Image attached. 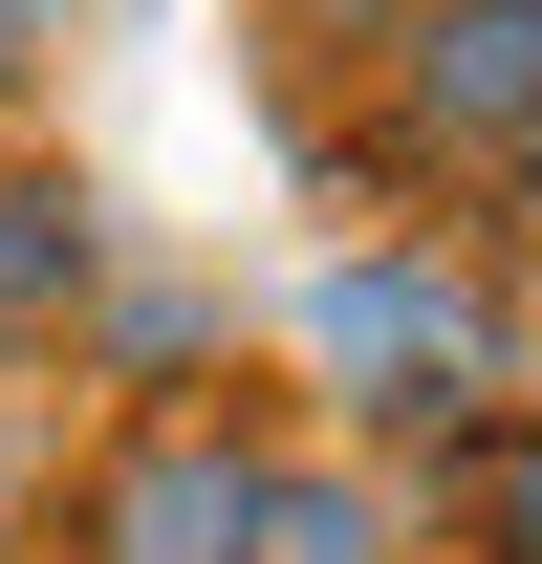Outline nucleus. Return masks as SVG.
<instances>
[{
  "label": "nucleus",
  "mask_w": 542,
  "mask_h": 564,
  "mask_svg": "<svg viewBox=\"0 0 542 564\" xmlns=\"http://www.w3.org/2000/svg\"><path fill=\"white\" fill-rule=\"evenodd\" d=\"M369 131H391V174H477L499 196V152L542 131V0H412L369 44Z\"/></svg>",
  "instance_id": "obj_2"
},
{
  "label": "nucleus",
  "mask_w": 542,
  "mask_h": 564,
  "mask_svg": "<svg viewBox=\"0 0 542 564\" xmlns=\"http://www.w3.org/2000/svg\"><path fill=\"white\" fill-rule=\"evenodd\" d=\"M521 391H542V282H521Z\"/></svg>",
  "instance_id": "obj_10"
},
{
  "label": "nucleus",
  "mask_w": 542,
  "mask_h": 564,
  "mask_svg": "<svg viewBox=\"0 0 542 564\" xmlns=\"http://www.w3.org/2000/svg\"><path fill=\"white\" fill-rule=\"evenodd\" d=\"M391 543H412L391 456H282V499H261V564H391Z\"/></svg>",
  "instance_id": "obj_5"
},
{
  "label": "nucleus",
  "mask_w": 542,
  "mask_h": 564,
  "mask_svg": "<svg viewBox=\"0 0 542 564\" xmlns=\"http://www.w3.org/2000/svg\"><path fill=\"white\" fill-rule=\"evenodd\" d=\"M87 282H109V196L87 174H0V369H66Z\"/></svg>",
  "instance_id": "obj_4"
},
{
  "label": "nucleus",
  "mask_w": 542,
  "mask_h": 564,
  "mask_svg": "<svg viewBox=\"0 0 542 564\" xmlns=\"http://www.w3.org/2000/svg\"><path fill=\"white\" fill-rule=\"evenodd\" d=\"M456 521H477V564H542V413H521V434H477Z\"/></svg>",
  "instance_id": "obj_6"
},
{
  "label": "nucleus",
  "mask_w": 542,
  "mask_h": 564,
  "mask_svg": "<svg viewBox=\"0 0 542 564\" xmlns=\"http://www.w3.org/2000/svg\"><path fill=\"white\" fill-rule=\"evenodd\" d=\"M261 499H282L261 413H131L66 499V564H261Z\"/></svg>",
  "instance_id": "obj_1"
},
{
  "label": "nucleus",
  "mask_w": 542,
  "mask_h": 564,
  "mask_svg": "<svg viewBox=\"0 0 542 564\" xmlns=\"http://www.w3.org/2000/svg\"><path fill=\"white\" fill-rule=\"evenodd\" d=\"M499 239H521V261H542V131L499 152Z\"/></svg>",
  "instance_id": "obj_8"
},
{
  "label": "nucleus",
  "mask_w": 542,
  "mask_h": 564,
  "mask_svg": "<svg viewBox=\"0 0 542 564\" xmlns=\"http://www.w3.org/2000/svg\"><path fill=\"white\" fill-rule=\"evenodd\" d=\"M22 66H44V0H0V109H22Z\"/></svg>",
  "instance_id": "obj_9"
},
{
  "label": "nucleus",
  "mask_w": 542,
  "mask_h": 564,
  "mask_svg": "<svg viewBox=\"0 0 542 564\" xmlns=\"http://www.w3.org/2000/svg\"><path fill=\"white\" fill-rule=\"evenodd\" d=\"M217 369H239V304H217L196 261H131V239H109V282H87V326H66V391H109V413H217Z\"/></svg>",
  "instance_id": "obj_3"
},
{
  "label": "nucleus",
  "mask_w": 542,
  "mask_h": 564,
  "mask_svg": "<svg viewBox=\"0 0 542 564\" xmlns=\"http://www.w3.org/2000/svg\"><path fill=\"white\" fill-rule=\"evenodd\" d=\"M391 22H412V0H261V44H304V66H369Z\"/></svg>",
  "instance_id": "obj_7"
}]
</instances>
